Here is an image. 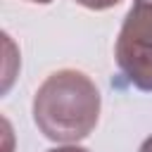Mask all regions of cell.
Returning <instances> with one entry per match:
<instances>
[{
  "label": "cell",
  "instance_id": "8992f818",
  "mask_svg": "<svg viewBox=\"0 0 152 152\" xmlns=\"http://www.w3.org/2000/svg\"><path fill=\"white\" fill-rule=\"evenodd\" d=\"M28 2H38V5H48V2H52V0H28Z\"/></svg>",
  "mask_w": 152,
  "mask_h": 152
},
{
  "label": "cell",
  "instance_id": "277c9868",
  "mask_svg": "<svg viewBox=\"0 0 152 152\" xmlns=\"http://www.w3.org/2000/svg\"><path fill=\"white\" fill-rule=\"evenodd\" d=\"M48 152H88L86 147H78V145H62V147H52V150H48Z\"/></svg>",
  "mask_w": 152,
  "mask_h": 152
},
{
  "label": "cell",
  "instance_id": "5b68a950",
  "mask_svg": "<svg viewBox=\"0 0 152 152\" xmlns=\"http://www.w3.org/2000/svg\"><path fill=\"white\" fill-rule=\"evenodd\" d=\"M138 152H152V135H147V138L142 140V145H140Z\"/></svg>",
  "mask_w": 152,
  "mask_h": 152
},
{
  "label": "cell",
  "instance_id": "3957f363",
  "mask_svg": "<svg viewBox=\"0 0 152 152\" xmlns=\"http://www.w3.org/2000/svg\"><path fill=\"white\" fill-rule=\"evenodd\" d=\"M81 7H88V10H95V12H100V10H109V7H114V5H119L121 0H76Z\"/></svg>",
  "mask_w": 152,
  "mask_h": 152
},
{
  "label": "cell",
  "instance_id": "6da1fadb",
  "mask_svg": "<svg viewBox=\"0 0 152 152\" xmlns=\"http://www.w3.org/2000/svg\"><path fill=\"white\" fill-rule=\"evenodd\" d=\"M102 97L90 76L78 69L50 74L33 95V121L55 142H78L93 133Z\"/></svg>",
  "mask_w": 152,
  "mask_h": 152
},
{
  "label": "cell",
  "instance_id": "7a4b0ae2",
  "mask_svg": "<svg viewBox=\"0 0 152 152\" xmlns=\"http://www.w3.org/2000/svg\"><path fill=\"white\" fill-rule=\"evenodd\" d=\"M114 59L131 86L152 93V0H133L116 36Z\"/></svg>",
  "mask_w": 152,
  "mask_h": 152
}]
</instances>
